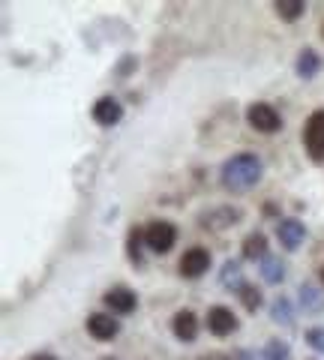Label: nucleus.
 Masks as SVG:
<instances>
[{
  "instance_id": "obj_5",
  "label": "nucleus",
  "mask_w": 324,
  "mask_h": 360,
  "mask_svg": "<svg viewBox=\"0 0 324 360\" xmlns=\"http://www.w3.org/2000/svg\"><path fill=\"white\" fill-rule=\"evenodd\" d=\"M207 267H210V252L201 250V246L183 252V258H181V274L186 279H198L201 274H207Z\"/></svg>"
},
{
  "instance_id": "obj_3",
  "label": "nucleus",
  "mask_w": 324,
  "mask_h": 360,
  "mask_svg": "<svg viewBox=\"0 0 324 360\" xmlns=\"http://www.w3.org/2000/svg\"><path fill=\"white\" fill-rule=\"evenodd\" d=\"M144 243L150 246L153 252H169L171 246L177 243V229L171 222H150L148 231H144Z\"/></svg>"
},
{
  "instance_id": "obj_15",
  "label": "nucleus",
  "mask_w": 324,
  "mask_h": 360,
  "mask_svg": "<svg viewBox=\"0 0 324 360\" xmlns=\"http://www.w3.org/2000/svg\"><path fill=\"white\" fill-rule=\"evenodd\" d=\"M261 276H264V283H271V285H279L285 279V264L279 262V258H273V255H267V258H261Z\"/></svg>"
},
{
  "instance_id": "obj_27",
  "label": "nucleus",
  "mask_w": 324,
  "mask_h": 360,
  "mask_svg": "<svg viewBox=\"0 0 324 360\" xmlns=\"http://www.w3.org/2000/svg\"><path fill=\"white\" fill-rule=\"evenodd\" d=\"M103 360H115V357H103Z\"/></svg>"
},
{
  "instance_id": "obj_25",
  "label": "nucleus",
  "mask_w": 324,
  "mask_h": 360,
  "mask_svg": "<svg viewBox=\"0 0 324 360\" xmlns=\"http://www.w3.org/2000/svg\"><path fill=\"white\" fill-rule=\"evenodd\" d=\"M198 360H228V357H222V354H207V357H198Z\"/></svg>"
},
{
  "instance_id": "obj_23",
  "label": "nucleus",
  "mask_w": 324,
  "mask_h": 360,
  "mask_svg": "<svg viewBox=\"0 0 324 360\" xmlns=\"http://www.w3.org/2000/svg\"><path fill=\"white\" fill-rule=\"evenodd\" d=\"M306 342L316 348V352L324 354V328H312V330H306Z\"/></svg>"
},
{
  "instance_id": "obj_6",
  "label": "nucleus",
  "mask_w": 324,
  "mask_h": 360,
  "mask_svg": "<svg viewBox=\"0 0 324 360\" xmlns=\"http://www.w3.org/2000/svg\"><path fill=\"white\" fill-rule=\"evenodd\" d=\"M87 330H91L93 340L108 342V340H115L117 336L120 324H117V319H111V315H105V312H93L91 319H87Z\"/></svg>"
},
{
  "instance_id": "obj_19",
  "label": "nucleus",
  "mask_w": 324,
  "mask_h": 360,
  "mask_svg": "<svg viewBox=\"0 0 324 360\" xmlns=\"http://www.w3.org/2000/svg\"><path fill=\"white\" fill-rule=\"evenodd\" d=\"M273 321L276 324H292L294 319H292V303H288V297H279L276 303H273Z\"/></svg>"
},
{
  "instance_id": "obj_24",
  "label": "nucleus",
  "mask_w": 324,
  "mask_h": 360,
  "mask_svg": "<svg viewBox=\"0 0 324 360\" xmlns=\"http://www.w3.org/2000/svg\"><path fill=\"white\" fill-rule=\"evenodd\" d=\"M240 360H264V357H255V354H250V352H240Z\"/></svg>"
},
{
  "instance_id": "obj_9",
  "label": "nucleus",
  "mask_w": 324,
  "mask_h": 360,
  "mask_svg": "<svg viewBox=\"0 0 324 360\" xmlns=\"http://www.w3.org/2000/svg\"><path fill=\"white\" fill-rule=\"evenodd\" d=\"M276 238L285 250H297L306 238V229H304V222H297V219H283L276 225Z\"/></svg>"
},
{
  "instance_id": "obj_21",
  "label": "nucleus",
  "mask_w": 324,
  "mask_h": 360,
  "mask_svg": "<svg viewBox=\"0 0 324 360\" xmlns=\"http://www.w3.org/2000/svg\"><path fill=\"white\" fill-rule=\"evenodd\" d=\"M219 279H222V285H238V288H240V285H243V283H240V264H238V262H228Z\"/></svg>"
},
{
  "instance_id": "obj_18",
  "label": "nucleus",
  "mask_w": 324,
  "mask_h": 360,
  "mask_svg": "<svg viewBox=\"0 0 324 360\" xmlns=\"http://www.w3.org/2000/svg\"><path fill=\"white\" fill-rule=\"evenodd\" d=\"M264 360H288L292 357V348H288L285 342H279V340H271L264 345V354H261Z\"/></svg>"
},
{
  "instance_id": "obj_20",
  "label": "nucleus",
  "mask_w": 324,
  "mask_h": 360,
  "mask_svg": "<svg viewBox=\"0 0 324 360\" xmlns=\"http://www.w3.org/2000/svg\"><path fill=\"white\" fill-rule=\"evenodd\" d=\"M300 303H304V309L316 312V309H321V295L312 285H304V288H300Z\"/></svg>"
},
{
  "instance_id": "obj_11",
  "label": "nucleus",
  "mask_w": 324,
  "mask_h": 360,
  "mask_svg": "<svg viewBox=\"0 0 324 360\" xmlns=\"http://www.w3.org/2000/svg\"><path fill=\"white\" fill-rule=\"evenodd\" d=\"M171 330H174L177 340L193 342L195 336H198V319H195V312H189V309L177 312V315H174V321H171Z\"/></svg>"
},
{
  "instance_id": "obj_17",
  "label": "nucleus",
  "mask_w": 324,
  "mask_h": 360,
  "mask_svg": "<svg viewBox=\"0 0 324 360\" xmlns=\"http://www.w3.org/2000/svg\"><path fill=\"white\" fill-rule=\"evenodd\" d=\"M238 295H240L243 307H247L250 312H255V309L261 307V291H259V288H252V285H247V283H243V285L238 288Z\"/></svg>"
},
{
  "instance_id": "obj_2",
  "label": "nucleus",
  "mask_w": 324,
  "mask_h": 360,
  "mask_svg": "<svg viewBox=\"0 0 324 360\" xmlns=\"http://www.w3.org/2000/svg\"><path fill=\"white\" fill-rule=\"evenodd\" d=\"M304 148L316 162H324V108L309 115L304 127Z\"/></svg>"
},
{
  "instance_id": "obj_13",
  "label": "nucleus",
  "mask_w": 324,
  "mask_h": 360,
  "mask_svg": "<svg viewBox=\"0 0 324 360\" xmlns=\"http://www.w3.org/2000/svg\"><path fill=\"white\" fill-rule=\"evenodd\" d=\"M318 70H321L318 51H312V49H304V51H300V58H297V75H300V78H316Z\"/></svg>"
},
{
  "instance_id": "obj_10",
  "label": "nucleus",
  "mask_w": 324,
  "mask_h": 360,
  "mask_svg": "<svg viewBox=\"0 0 324 360\" xmlns=\"http://www.w3.org/2000/svg\"><path fill=\"white\" fill-rule=\"evenodd\" d=\"M120 117H124V105H120L117 99H111V96L96 99V105H93V120L96 123H103V127H115V123H120Z\"/></svg>"
},
{
  "instance_id": "obj_7",
  "label": "nucleus",
  "mask_w": 324,
  "mask_h": 360,
  "mask_svg": "<svg viewBox=\"0 0 324 360\" xmlns=\"http://www.w3.org/2000/svg\"><path fill=\"white\" fill-rule=\"evenodd\" d=\"M207 328L214 336H228L238 330V319H234V312L228 307H214L207 312Z\"/></svg>"
},
{
  "instance_id": "obj_4",
  "label": "nucleus",
  "mask_w": 324,
  "mask_h": 360,
  "mask_svg": "<svg viewBox=\"0 0 324 360\" xmlns=\"http://www.w3.org/2000/svg\"><path fill=\"white\" fill-rule=\"evenodd\" d=\"M247 120L250 127H255L259 132H279L283 129V120H279L276 108H271L267 103H255L247 108Z\"/></svg>"
},
{
  "instance_id": "obj_28",
  "label": "nucleus",
  "mask_w": 324,
  "mask_h": 360,
  "mask_svg": "<svg viewBox=\"0 0 324 360\" xmlns=\"http://www.w3.org/2000/svg\"><path fill=\"white\" fill-rule=\"evenodd\" d=\"M321 279H324V267H321Z\"/></svg>"
},
{
  "instance_id": "obj_1",
  "label": "nucleus",
  "mask_w": 324,
  "mask_h": 360,
  "mask_svg": "<svg viewBox=\"0 0 324 360\" xmlns=\"http://www.w3.org/2000/svg\"><path fill=\"white\" fill-rule=\"evenodd\" d=\"M261 180V162L252 153H238L222 165V186L231 193H247Z\"/></svg>"
},
{
  "instance_id": "obj_16",
  "label": "nucleus",
  "mask_w": 324,
  "mask_h": 360,
  "mask_svg": "<svg viewBox=\"0 0 324 360\" xmlns=\"http://www.w3.org/2000/svg\"><path fill=\"white\" fill-rule=\"evenodd\" d=\"M304 9H306L304 0H279V4H276V13H279V18H285V21H294V18H300V15H304Z\"/></svg>"
},
{
  "instance_id": "obj_8",
  "label": "nucleus",
  "mask_w": 324,
  "mask_h": 360,
  "mask_svg": "<svg viewBox=\"0 0 324 360\" xmlns=\"http://www.w3.org/2000/svg\"><path fill=\"white\" fill-rule=\"evenodd\" d=\"M234 222H240V210L228 207V205L214 207V210H207L205 217H201V225H205V229H214V231L228 229V225H234Z\"/></svg>"
},
{
  "instance_id": "obj_14",
  "label": "nucleus",
  "mask_w": 324,
  "mask_h": 360,
  "mask_svg": "<svg viewBox=\"0 0 324 360\" xmlns=\"http://www.w3.org/2000/svg\"><path fill=\"white\" fill-rule=\"evenodd\" d=\"M243 258H250V262H255V258H267V238L261 231H252L247 240H243Z\"/></svg>"
},
{
  "instance_id": "obj_26",
  "label": "nucleus",
  "mask_w": 324,
  "mask_h": 360,
  "mask_svg": "<svg viewBox=\"0 0 324 360\" xmlns=\"http://www.w3.org/2000/svg\"><path fill=\"white\" fill-rule=\"evenodd\" d=\"M33 360H54V357H51V354H37Z\"/></svg>"
},
{
  "instance_id": "obj_22",
  "label": "nucleus",
  "mask_w": 324,
  "mask_h": 360,
  "mask_svg": "<svg viewBox=\"0 0 324 360\" xmlns=\"http://www.w3.org/2000/svg\"><path fill=\"white\" fill-rule=\"evenodd\" d=\"M129 258L136 264H141V231L138 229L129 231Z\"/></svg>"
},
{
  "instance_id": "obj_12",
  "label": "nucleus",
  "mask_w": 324,
  "mask_h": 360,
  "mask_svg": "<svg viewBox=\"0 0 324 360\" xmlns=\"http://www.w3.org/2000/svg\"><path fill=\"white\" fill-rule=\"evenodd\" d=\"M103 300L111 307V312H117V315H129L136 309V295H132L129 288H111V291H105Z\"/></svg>"
}]
</instances>
